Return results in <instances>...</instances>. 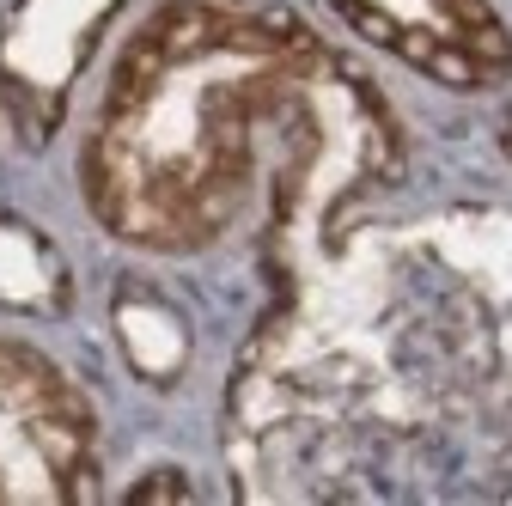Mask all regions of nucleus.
Instances as JSON below:
<instances>
[{"mask_svg":"<svg viewBox=\"0 0 512 506\" xmlns=\"http://www.w3.org/2000/svg\"><path fill=\"white\" fill-rule=\"evenodd\" d=\"M360 92L287 13L165 0L116 55L80 189L122 244L208 250L250 208L269 141L311 171L330 147V116Z\"/></svg>","mask_w":512,"mask_h":506,"instance_id":"1","label":"nucleus"},{"mask_svg":"<svg viewBox=\"0 0 512 506\" xmlns=\"http://www.w3.org/2000/svg\"><path fill=\"white\" fill-rule=\"evenodd\" d=\"M98 421L49 354L0 336V500H92Z\"/></svg>","mask_w":512,"mask_h":506,"instance_id":"2","label":"nucleus"},{"mask_svg":"<svg viewBox=\"0 0 512 506\" xmlns=\"http://www.w3.org/2000/svg\"><path fill=\"white\" fill-rule=\"evenodd\" d=\"M330 7L366 43L439 86L488 92L512 74V31L500 25L494 0H330Z\"/></svg>","mask_w":512,"mask_h":506,"instance_id":"3","label":"nucleus"},{"mask_svg":"<svg viewBox=\"0 0 512 506\" xmlns=\"http://www.w3.org/2000/svg\"><path fill=\"white\" fill-rule=\"evenodd\" d=\"M0 305H19V311L68 305V269H61L55 244L7 214H0Z\"/></svg>","mask_w":512,"mask_h":506,"instance_id":"4","label":"nucleus"},{"mask_svg":"<svg viewBox=\"0 0 512 506\" xmlns=\"http://www.w3.org/2000/svg\"><path fill=\"white\" fill-rule=\"evenodd\" d=\"M116 330H122V342H128L135 372L159 378V385L183 372V360H189V330H183V318H177L165 299H153V293H122Z\"/></svg>","mask_w":512,"mask_h":506,"instance_id":"5","label":"nucleus"},{"mask_svg":"<svg viewBox=\"0 0 512 506\" xmlns=\"http://www.w3.org/2000/svg\"><path fill=\"white\" fill-rule=\"evenodd\" d=\"M189 500L196 488H189V476H177V470H159V476H141L135 488H128V500Z\"/></svg>","mask_w":512,"mask_h":506,"instance_id":"6","label":"nucleus"},{"mask_svg":"<svg viewBox=\"0 0 512 506\" xmlns=\"http://www.w3.org/2000/svg\"><path fill=\"white\" fill-rule=\"evenodd\" d=\"M500 147H506V159H512V110H506V129H500Z\"/></svg>","mask_w":512,"mask_h":506,"instance_id":"7","label":"nucleus"}]
</instances>
